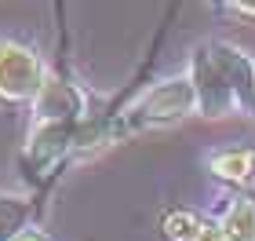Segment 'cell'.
<instances>
[{"instance_id": "5b68a950", "label": "cell", "mask_w": 255, "mask_h": 241, "mask_svg": "<svg viewBox=\"0 0 255 241\" xmlns=\"http://www.w3.org/2000/svg\"><path fill=\"white\" fill-rule=\"evenodd\" d=\"M29 113H33V121H84V117H91V95L69 73V66L59 62L48 73Z\"/></svg>"}, {"instance_id": "7a4b0ae2", "label": "cell", "mask_w": 255, "mask_h": 241, "mask_svg": "<svg viewBox=\"0 0 255 241\" xmlns=\"http://www.w3.org/2000/svg\"><path fill=\"white\" fill-rule=\"evenodd\" d=\"M186 117H197L193 80L190 73H171L146 84L142 91H135V99H128L121 106L113 132H117V143H128L138 132L168 128V124H179Z\"/></svg>"}, {"instance_id": "ba28073f", "label": "cell", "mask_w": 255, "mask_h": 241, "mask_svg": "<svg viewBox=\"0 0 255 241\" xmlns=\"http://www.w3.org/2000/svg\"><path fill=\"white\" fill-rule=\"evenodd\" d=\"M215 220L226 241H255V187L230 194Z\"/></svg>"}, {"instance_id": "3957f363", "label": "cell", "mask_w": 255, "mask_h": 241, "mask_svg": "<svg viewBox=\"0 0 255 241\" xmlns=\"http://www.w3.org/2000/svg\"><path fill=\"white\" fill-rule=\"evenodd\" d=\"M77 132L80 121H33L18 154V168L29 194L48 198L59 176L77 161Z\"/></svg>"}, {"instance_id": "52a82bcc", "label": "cell", "mask_w": 255, "mask_h": 241, "mask_svg": "<svg viewBox=\"0 0 255 241\" xmlns=\"http://www.w3.org/2000/svg\"><path fill=\"white\" fill-rule=\"evenodd\" d=\"M160 241H226V238L215 216L171 205L160 212Z\"/></svg>"}, {"instance_id": "30bf717a", "label": "cell", "mask_w": 255, "mask_h": 241, "mask_svg": "<svg viewBox=\"0 0 255 241\" xmlns=\"http://www.w3.org/2000/svg\"><path fill=\"white\" fill-rule=\"evenodd\" d=\"M15 241H55V238H51L48 231H44L40 223H33V227H26V231H22V234H18Z\"/></svg>"}, {"instance_id": "6da1fadb", "label": "cell", "mask_w": 255, "mask_h": 241, "mask_svg": "<svg viewBox=\"0 0 255 241\" xmlns=\"http://www.w3.org/2000/svg\"><path fill=\"white\" fill-rule=\"evenodd\" d=\"M186 73L193 80L197 117L223 121L230 113L255 117V59L234 40H201L190 51Z\"/></svg>"}, {"instance_id": "9c48e42d", "label": "cell", "mask_w": 255, "mask_h": 241, "mask_svg": "<svg viewBox=\"0 0 255 241\" xmlns=\"http://www.w3.org/2000/svg\"><path fill=\"white\" fill-rule=\"evenodd\" d=\"M40 194H7L0 190V241H15L26 227L37 223L40 216Z\"/></svg>"}, {"instance_id": "8fae6325", "label": "cell", "mask_w": 255, "mask_h": 241, "mask_svg": "<svg viewBox=\"0 0 255 241\" xmlns=\"http://www.w3.org/2000/svg\"><path fill=\"white\" fill-rule=\"evenodd\" d=\"M223 11H226V15H237V18H255V4H248V0H237V4H226Z\"/></svg>"}, {"instance_id": "277c9868", "label": "cell", "mask_w": 255, "mask_h": 241, "mask_svg": "<svg viewBox=\"0 0 255 241\" xmlns=\"http://www.w3.org/2000/svg\"><path fill=\"white\" fill-rule=\"evenodd\" d=\"M48 66L37 44L4 37L0 40V102L4 106H33L48 80Z\"/></svg>"}, {"instance_id": "8992f818", "label": "cell", "mask_w": 255, "mask_h": 241, "mask_svg": "<svg viewBox=\"0 0 255 241\" xmlns=\"http://www.w3.org/2000/svg\"><path fill=\"white\" fill-rule=\"evenodd\" d=\"M204 172L230 194L252 190L255 183V143H226L204 154Z\"/></svg>"}]
</instances>
